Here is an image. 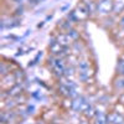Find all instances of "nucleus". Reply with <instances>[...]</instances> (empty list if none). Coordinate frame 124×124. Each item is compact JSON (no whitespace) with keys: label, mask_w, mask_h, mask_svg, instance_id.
Returning <instances> with one entry per match:
<instances>
[{"label":"nucleus","mask_w":124,"mask_h":124,"mask_svg":"<svg viewBox=\"0 0 124 124\" xmlns=\"http://www.w3.org/2000/svg\"><path fill=\"white\" fill-rule=\"evenodd\" d=\"M88 17H91V11L85 0H81L73 9V11L71 13V19L73 21H85Z\"/></svg>","instance_id":"nucleus-1"},{"label":"nucleus","mask_w":124,"mask_h":124,"mask_svg":"<svg viewBox=\"0 0 124 124\" xmlns=\"http://www.w3.org/2000/svg\"><path fill=\"white\" fill-rule=\"evenodd\" d=\"M114 0H97V15L99 17H107L113 13Z\"/></svg>","instance_id":"nucleus-2"},{"label":"nucleus","mask_w":124,"mask_h":124,"mask_svg":"<svg viewBox=\"0 0 124 124\" xmlns=\"http://www.w3.org/2000/svg\"><path fill=\"white\" fill-rule=\"evenodd\" d=\"M51 70H52V72L57 76V77H63L65 75V71L67 68V65L65 60L62 57H55L52 56V58H51Z\"/></svg>","instance_id":"nucleus-3"},{"label":"nucleus","mask_w":124,"mask_h":124,"mask_svg":"<svg viewBox=\"0 0 124 124\" xmlns=\"http://www.w3.org/2000/svg\"><path fill=\"white\" fill-rule=\"evenodd\" d=\"M107 119H108V124H124V117L119 114V112L117 110L109 112L107 114Z\"/></svg>","instance_id":"nucleus-4"},{"label":"nucleus","mask_w":124,"mask_h":124,"mask_svg":"<svg viewBox=\"0 0 124 124\" xmlns=\"http://www.w3.org/2000/svg\"><path fill=\"white\" fill-rule=\"evenodd\" d=\"M88 107H89V103H87V101L82 97H77V99L73 101V106H72V108L75 110L81 112V113H83Z\"/></svg>","instance_id":"nucleus-5"},{"label":"nucleus","mask_w":124,"mask_h":124,"mask_svg":"<svg viewBox=\"0 0 124 124\" xmlns=\"http://www.w3.org/2000/svg\"><path fill=\"white\" fill-rule=\"evenodd\" d=\"M55 41H57V42H58L60 45H62L63 47H68L72 42H73V40L70 37V35H68L67 32H62V34L57 35V36L55 37Z\"/></svg>","instance_id":"nucleus-6"},{"label":"nucleus","mask_w":124,"mask_h":124,"mask_svg":"<svg viewBox=\"0 0 124 124\" xmlns=\"http://www.w3.org/2000/svg\"><path fill=\"white\" fill-rule=\"evenodd\" d=\"M113 89H114L116 92H119L120 94L122 93H124V76H118L113 79Z\"/></svg>","instance_id":"nucleus-7"},{"label":"nucleus","mask_w":124,"mask_h":124,"mask_svg":"<svg viewBox=\"0 0 124 124\" xmlns=\"http://www.w3.org/2000/svg\"><path fill=\"white\" fill-rule=\"evenodd\" d=\"M93 124H108L107 116L103 113H96V116L93 117Z\"/></svg>","instance_id":"nucleus-8"},{"label":"nucleus","mask_w":124,"mask_h":124,"mask_svg":"<svg viewBox=\"0 0 124 124\" xmlns=\"http://www.w3.org/2000/svg\"><path fill=\"white\" fill-rule=\"evenodd\" d=\"M21 91H23V88L20 87L19 85H16V86H14L11 89L6 91V96H8V97H17L19 94H21Z\"/></svg>","instance_id":"nucleus-9"},{"label":"nucleus","mask_w":124,"mask_h":124,"mask_svg":"<svg viewBox=\"0 0 124 124\" xmlns=\"http://www.w3.org/2000/svg\"><path fill=\"white\" fill-rule=\"evenodd\" d=\"M124 11V0H114V8H113V13L120 14Z\"/></svg>","instance_id":"nucleus-10"},{"label":"nucleus","mask_w":124,"mask_h":124,"mask_svg":"<svg viewBox=\"0 0 124 124\" xmlns=\"http://www.w3.org/2000/svg\"><path fill=\"white\" fill-rule=\"evenodd\" d=\"M75 75H76V68H75L73 66H70V67L66 68L63 77H66V78H68V79H72V77H73Z\"/></svg>","instance_id":"nucleus-11"},{"label":"nucleus","mask_w":124,"mask_h":124,"mask_svg":"<svg viewBox=\"0 0 124 124\" xmlns=\"http://www.w3.org/2000/svg\"><path fill=\"white\" fill-rule=\"evenodd\" d=\"M117 75L118 76H124V60H119L117 65Z\"/></svg>","instance_id":"nucleus-12"},{"label":"nucleus","mask_w":124,"mask_h":124,"mask_svg":"<svg viewBox=\"0 0 124 124\" xmlns=\"http://www.w3.org/2000/svg\"><path fill=\"white\" fill-rule=\"evenodd\" d=\"M118 25H119V27H124V13H123L122 17L119 19V21H118Z\"/></svg>","instance_id":"nucleus-13"},{"label":"nucleus","mask_w":124,"mask_h":124,"mask_svg":"<svg viewBox=\"0 0 124 124\" xmlns=\"http://www.w3.org/2000/svg\"><path fill=\"white\" fill-rule=\"evenodd\" d=\"M119 101H120V103H123V104H124V93H122V94H120Z\"/></svg>","instance_id":"nucleus-14"},{"label":"nucleus","mask_w":124,"mask_h":124,"mask_svg":"<svg viewBox=\"0 0 124 124\" xmlns=\"http://www.w3.org/2000/svg\"><path fill=\"white\" fill-rule=\"evenodd\" d=\"M119 60H124V52L120 55V57H119Z\"/></svg>","instance_id":"nucleus-15"},{"label":"nucleus","mask_w":124,"mask_h":124,"mask_svg":"<svg viewBox=\"0 0 124 124\" xmlns=\"http://www.w3.org/2000/svg\"><path fill=\"white\" fill-rule=\"evenodd\" d=\"M120 42H123V45H124V37L122 39V41H120Z\"/></svg>","instance_id":"nucleus-16"},{"label":"nucleus","mask_w":124,"mask_h":124,"mask_svg":"<svg viewBox=\"0 0 124 124\" xmlns=\"http://www.w3.org/2000/svg\"><path fill=\"white\" fill-rule=\"evenodd\" d=\"M52 124H55V123H52Z\"/></svg>","instance_id":"nucleus-17"}]
</instances>
